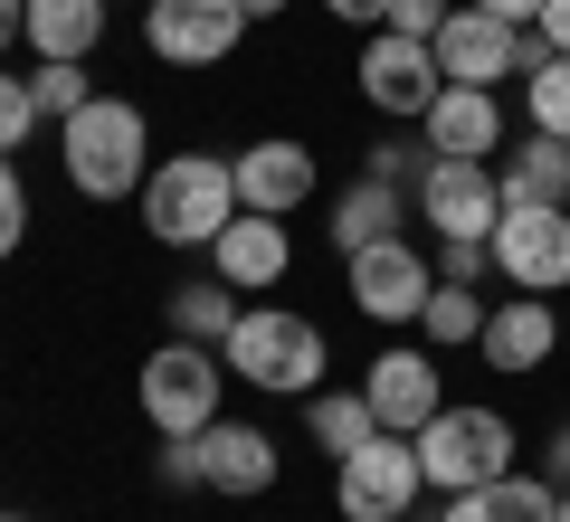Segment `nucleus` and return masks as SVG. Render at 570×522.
<instances>
[{"mask_svg":"<svg viewBox=\"0 0 570 522\" xmlns=\"http://www.w3.org/2000/svg\"><path fill=\"white\" fill-rule=\"evenodd\" d=\"M58 161H67L77 200H142V181H153V124L124 96H86L58 124Z\"/></svg>","mask_w":570,"mask_h":522,"instance_id":"1","label":"nucleus"},{"mask_svg":"<svg viewBox=\"0 0 570 522\" xmlns=\"http://www.w3.org/2000/svg\"><path fill=\"white\" fill-rule=\"evenodd\" d=\"M219 362H228V381L266 390V400H314V390H324L333 342H324V323L295 314V304H247L238 333L219 342Z\"/></svg>","mask_w":570,"mask_h":522,"instance_id":"2","label":"nucleus"},{"mask_svg":"<svg viewBox=\"0 0 570 522\" xmlns=\"http://www.w3.org/2000/svg\"><path fill=\"white\" fill-rule=\"evenodd\" d=\"M228 219H238V171H228V152L153 161V181H142V228H153L163 247H209Z\"/></svg>","mask_w":570,"mask_h":522,"instance_id":"3","label":"nucleus"},{"mask_svg":"<svg viewBox=\"0 0 570 522\" xmlns=\"http://www.w3.org/2000/svg\"><path fill=\"white\" fill-rule=\"evenodd\" d=\"M219 390H228V362L209 352V342H181V333H171L163 352L142 362L134 400H142V418H153V437H200V427L219 418Z\"/></svg>","mask_w":570,"mask_h":522,"instance_id":"4","label":"nucleus"},{"mask_svg":"<svg viewBox=\"0 0 570 522\" xmlns=\"http://www.w3.org/2000/svg\"><path fill=\"white\" fill-rule=\"evenodd\" d=\"M419 465L438 494H475V484L513 475V418L504 408H438V418L419 427Z\"/></svg>","mask_w":570,"mask_h":522,"instance_id":"5","label":"nucleus"},{"mask_svg":"<svg viewBox=\"0 0 570 522\" xmlns=\"http://www.w3.org/2000/svg\"><path fill=\"white\" fill-rule=\"evenodd\" d=\"M428 48H438V77L448 86H504V77H532V67L551 58L542 29H513V20H494V10H475V0H456L448 29Z\"/></svg>","mask_w":570,"mask_h":522,"instance_id":"6","label":"nucleus"},{"mask_svg":"<svg viewBox=\"0 0 570 522\" xmlns=\"http://www.w3.org/2000/svg\"><path fill=\"white\" fill-rule=\"evenodd\" d=\"M419 494H428L419 437H390V427L362 446V456L333 465V503H343V522H400V513H419Z\"/></svg>","mask_w":570,"mask_h":522,"instance_id":"7","label":"nucleus"},{"mask_svg":"<svg viewBox=\"0 0 570 522\" xmlns=\"http://www.w3.org/2000/svg\"><path fill=\"white\" fill-rule=\"evenodd\" d=\"M352 77H362V105H371V115H400V124H419L428 105L448 96V77H438V48L409 39V29H371Z\"/></svg>","mask_w":570,"mask_h":522,"instance_id":"8","label":"nucleus"},{"mask_svg":"<svg viewBox=\"0 0 570 522\" xmlns=\"http://www.w3.org/2000/svg\"><path fill=\"white\" fill-rule=\"evenodd\" d=\"M494 276L513 285V295H561L570 285V209H523L504 200V219H494Z\"/></svg>","mask_w":570,"mask_h":522,"instance_id":"9","label":"nucleus"},{"mask_svg":"<svg viewBox=\"0 0 570 522\" xmlns=\"http://www.w3.org/2000/svg\"><path fill=\"white\" fill-rule=\"evenodd\" d=\"M238 39H247L238 0H142V48L163 67H219L238 58Z\"/></svg>","mask_w":570,"mask_h":522,"instance_id":"10","label":"nucleus"},{"mask_svg":"<svg viewBox=\"0 0 570 522\" xmlns=\"http://www.w3.org/2000/svg\"><path fill=\"white\" fill-rule=\"evenodd\" d=\"M428 295H438V257H428L419 238H371V247H352V304H362L371 323H419Z\"/></svg>","mask_w":570,"mask_h":522,"instance_id":"11","label":"nucleus"},{"mask_svg":"<svg viewBox=\"0 0 570 522\" xmlns=\"http://www.w3.org/2000/svg\"><path fill=\"white\" fill-rule=\"evenodd\" d=\"M409 200H419V219L438 228V238H494V219H504L494 161H428Z\"/></svg>","mask_w":570,"mask_h":522,"instance_id":"12","label":"nucleus"},{"mask_svg":"<svg viewBox=\"0 0 570 522\" xmlns=\"http://www.w3.org/2000/svg\"><path fill=\"white\" fill-rule=\"evenodd\" d=\"M362 400H371V418L390 427V437H419L438 408H448V390H438V362L428 352H409V342H390V352H371V371H362Z\"/></svg>","mask_w":570,"mask_h":522,"instance_id":"13","label":"nucleus"},{"mask_svg":"<svg viewBox=\"0 0 570 522\" xmlns=\"http://www.w3.org/2000/svg\"><path fill=\"white\" fill-rule=\"evenodd\" d=\"M228 171H238V209H266V219H295V209L314 200V152L295 134H266V142H247V152H228Z\"/></svg>","mask_w":570,"mask_h":522,"instance_id":"14","label":"nucleus"},{"mask_svg":"<svg viewBox=\"0 0 570 522\" xmlns=\"http://www.w3.org/2000/svg\"><path fill=\"white\" fill-rule=\"evenodd\" d=\"M419 142L438 161H504V105H494V86H448L419 115Z\"/></svg>","mask_w":570,"mask_h":522,"instance_id":"15","label":"nucleus"},{"mask_svg":"<svg viewBox=\"0 0 570 522\" xmlns=\"http://www.w3.org/2000/svg\"><path fill=\"white\" fill-rule=\"evenodd\" d=\"M475 352H485L504 381H523V371H542L551 352H561V304L551 295H513V304H485V333H475Z\"/></svg>","mask_w":570,"mask_h":522,"instance_id":"16","label":"nucleus"},{"mask_svg":"<svg viewBox=\"0 0 570 522\" xmlns=\"http://www.w3.org/2000/svg\"><path fill=\"white\" fill-rule=\"evenodd\" d=\"M285 266H295V238H285V219H266V209H238V219L209 238V276L238 285V295L285 285Z\"/></svg>","mask_w":570,"mask_h":522,"instance_id":"17","label":"nucleus"},{"mask_svg":"<svg viewBox=\"0 0 570 522\" xmlns=\"http://www.w3.org/2000/svg\"><path fill=\"white\" fill-rule=\"evenodd\" d=\"M276 437L266 427H238V418H209L200 427V494H228V503H247V494H266L276 484Z\"/></svg>","mask_w":570,"mask_h":522,"instance_id":"18","label":"nucleus"},{"mask_svg":"<svg viewBox=\"0 0 570 522\" xmlns=\"http://www.w3.org/2000/svg\"><path fill=\"white\" fill-rule=\"evenodd\" d=\"M494 181H504V200H523V209H570V142L561 134L513 142V152L494 161Z\"/></svg>","mask_w":570,"mask_h":522,"instance_id":"19","label":"nucleus"},{"mask_svg":"<svg viewBox=\"0 0 570 522\" xmlns=\"http://www.w3.org/2000/svg\"><path fill=\"white\" fill-rule=\"evenodd\" d=\"M438 522H561V484H532V475H494L475 494H448Z\"/></svg>","mask_w":570,"mask_h":522,"instance_id":"20","label":"nucleus"},{"mask_svg":"<svg viewBox=\"0 0 570 522\" xmlns=\"http://www.w3.org/2000/svg\"><path fill=\"white\" fill-rule=\"evenodd\" d=\"M29 58H86L105 39V0H29Z\"/></svg>","mask_w":570,"mask_h":522,"instance_id":"21","label":"nucleus"},{"mask_svg":"<svg viewBox=\"0 0 570 522\" xmlns=\"http://www.w3.org/2000/svg\"><path fill=\"white\" fill-rule=\"evenodd\" d=\"M400 200H409L400 181H371V171H362V181L333 200V247L352 257V247H371V238H400Z\"/></svg>","mask_w":570,"mask_h":522,"instance_id":"22","label":"nucleus"},{"mask_svg":"<svg viewBox=\"0 0 570 522\" xmlns=\"http://www.w3.org/2000/svg\"><path fill=\"white\" fill-rule=\"evenodd\" d=\"M305 427H314V446H324L333 465H343V456H362V446L381 437V418H371V400H362V390H314V400H305Z\"/></svg>","mask_w":570,"mask_h":522,"instance_id":"23","label":"nucleus"},{"mask_svg":"<svg viewBox=\"0 0 570 522\" xmlns=\"http://www.w3.org/2000/svg\"><path fill=\"white\" fill-rule=\"evenodd\" d=\"M238 314H247L238 285H219V276H190L181 295H171V333H181V342H209V352L238 333Z\"/></svg>","mask_w":570,"mask_h":522,"instance_id":"24","label":"nucleus"},{"mask_svg":"<svg viewBox=\"0 0 570 522\" xmlns=\"http://www.w3.org/2000/svg\"><path fill=\"white\" fill-rule=\"evenodd\" d=\"M419 333L438 342V352H456V342H475V333H485V295H475V285H448V276H438V295H428Z\"/></svg>","mask_w":570,"mask_h":522,"instance_id":"25","label":"nucleus"},{"mask_svg":"<svg viewBox=\"0 0 570 522\" xmlns=\"http://www.w3.org/2000/svg\"><path fill=\"white\" fill-rule=\"evenodd\" d=\"M29 96H39V124H67L96 86H86V58H39L29 67Z\"/></svg>","mask_w":570,"mask_h":522,"instance_id":"26","label":"nucleus"},{"mask_svg":"<svg viewBox=\"0 0 570 522\" xmlns=\"http://www.w3.org/2000/svg\"><path fill=\"white\" fill-rule=\"evenodd\" d=\"M523 105H532V134H561L570 142V58H542L523 77Z\"/></svg>","mask_w":570,"mask_h":522,"instance_id":"27","label":"nucleus"},{"mask_svg":"<svg viewBox=\"0 0 570 522\" xmlns=\"http://www.w3.org/2000/svg\"><path fill=\"white\" fill-rule=\"evenodd\" d=\"M29 134H39V96H29V77L0 67V152H20Z\"/></svg>","mask_w":570,"mask_h":522,"instance_id":"28","label":"nucleus"},{"mask_svg":"<svg viewBox=\"0 0 570 522\" xmlns=\"http://www.w3.org/2000/svg\"><path fill=\"white\" fill-rule=\"evenodd\" d=\"M29 238V181H20V161L0 152V257H20Z\"/></svg>","mask_w":570,"mask_h":522,"instance_id":"29","label":"nucleus"},{"mask_svg":"<svg viewBox=\"0 0 570 522\" xmlns=\"http://www.w3.org/2000/svg\"><path fill=\"white\" fill-rule=\"evenodd\" d=\"M428 257H438V276H448V285H485L494 247H485V238H438V247H428Z\"/></svg>","mask_w":570,"mask_h":522,"instance_id":"30","label":"nucleus"},{"mask_svg":"<svg viewBox=\"0 0 570 522\" xmlns=\"http://www.w3.org/2000/svg\"><path fill=\"white\" fill-rule=\"evenodd\" d=\"M428 161H438L428 142H419V152H400V142H371V152H362V171H371V181H400V190H419V171H428Z\"/></svg>","mask_w":570,"mask_h":522,"instance_id":"31","label":"nucleus"},{"mask_svg":"<svg viewBox=\"0 0 570 522\" xmlns=\"http://www.w3.org/2000/svg\"><path fill=\"white\" fill-rule=\"evenodd\" d=\"M153 475H163L171 494H200V437H163V456H153Z\"/></svg>","mask_w":570,"mask_h":522,"instance_id":"32","label":"nucleus"},{"mask_svg":"<svg viewBox=\"0 0 570 522\" xmlns=\"http://www.w3.org/2000/svg\"><path fill=\"white\" fill-rule=\"evenodd\" d=\"M448 10H456V0H390V20H381V29H409V39H438V29H448Z\"/></svg>","mask_w":570,"mask_h":522,"instance_id":"33","label":"nucleus"},{"mask_svg":"<svg viewBox=\"0 0 570 522\" xmlns=\"http://www.w3.org/2000/svg\"><path fill=\"white\" fill-rule=\"evenodd\" d=\"M324 10H333L343 29H381V20H390V0H324Z\"/></svg>","mask_w":570,"mask_h":522,"instance_id":"34","label":"nucleus"},{"mask_svg":"<svg viewBox=\"0 0 570 522\" xmlns=\"http://www.w3.org/2000/svg\"><path fill=\"white\" fill-rule=\"evenodd\" d=\"M551 39V58H570V0H542V20H532Z\"/></svg>","mask_w":570,"mask_h":522,"instance_id":"35","label":"nucleus"},{"mask_svg":"<svg viewBox=\"0 0 570 522\" xmlns=\"http://www.w3.org/2000/svg\"><path fill=\"white\" fill-rule=\"evenodd\" d=\"M475 10H494V20H513V29H532V20H542V0H475Z\"/></svg>","mask_w":570,"mask_h":522,"instance_id":"36","label":"nucleus"},{"mask_svg":"<svg viewBox=\"0 0 570 522\" xmlns=\"http://www.w3.org/2000/svg\"><path fill=\"white\" fill-rule=\"evenodd\" d=\"M20 29H29V0H0V58L20 48Z\"/></svg>","mask_w":570,"mask_h":522,"instance_id":"37","label":"nucleus"},{"mask_svg":"<svg viewBox=\"0 0 570 522\" xmlns=\"http://www.w3.org/2000/svg\"><path fill=\"white\" fill-rule=\"evenodd\" d=\"M551 484H570V427L551 437Z\"/></svg>","mask_w":570,"mask_h":522,"instance_id":"38","label":"nucleus"},{"mask_svg":"<svg viewBox=\"0 0 570 522\" xmlns=\"http://www.w3.org/2000/svg\"><path fill=\"white\" fill-rule=\"evenodd\" d=\"M238 10L247 20H276V10H295V0H238Z\"/></svg>","mask_w":570,"mask_h":522,"instance_id":"39","label":"nucleus"},{"mask_svg":"<svg viewBox=\"0 0 570 522\" xmlns=\"http://www.w3.org/2000/svg\"><path fill=\"white\" fill-rule=\"evenodd\" d=\"M561 522H570V484H561Z\"/></svg>","mask_w":570,"mask_h":522,"instance_id":"40","label":"nucleus"},{"mask_svg":"<svg viewBox=\"0 0 570 522\" xmlns=\"http://www.w3.org/2000/svg\"><path fill=\"white\" fill-rule=\"evenodd\" d=\"M0 522H29V513H0Z\"/></svg>","mask_w":570,"mask_h":522,"instance_id":"41","label":"nucleus"},{"mask_svg":"<svg viewBox=\"0 0 570 522\" xmlns=\"http://www.w3.org/2000/svg\"><path fill=\"white\" fill-rule=\"evenodd\" d=\"M400 522H409V513H400Z\"/></svg>","mask_w":570,"mask_h":522,"instance_id":"42","label":"nucleus"}]
</instances>
